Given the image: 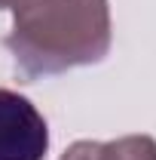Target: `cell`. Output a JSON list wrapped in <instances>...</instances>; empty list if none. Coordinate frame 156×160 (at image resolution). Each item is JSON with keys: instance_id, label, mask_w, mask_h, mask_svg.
I'll return each instance as SVG.
<instances>
[{"instance_id": "obj_2", "label": "cell", "mask_w": 156, "mask_h": 160, "mask_svg": "<svg viewBox=\"0 0 156 160\" xmlns=\"http://www.w3.org/2000/svg\"><path fill=\"white\" fill-rule=\"evenodd\" d=\"M49 151L46 120L31 102L0 89V160H43Z\"/></svg>"}, {"instance_id": "obj_3", "label": "cell", "mask_w": 156, "mask_h": 160, "mask_svg": "<svg viewBox=\"0 0 156 160\" xmlns=\"http://www.w3.org/2000/svg\"><path fill=\"white\" fill-rule=\"evenodd\" d=\"M61 160H156V139L122 136L117 142H74Z\"/></svg>"}, {"instance_id": "obj_1", "label": "cell", "mask_w": 156, "mask_h": 160, "mask_svg": "<svg viewBox=\"0 0 156 160\" xmlns=\"http://www.w3.org/2000/svg\"><path fill=\"white\" fill-rule=\"evenodd\" d=\"M107 0H40L16 12L6 49L25 83L71 68L98 65L110 52Z\"/></svg>"}, {"instance_id": "obj_4", "label": "cell", "mask_w": 156, "mask_h": 160, "mask_svg": "<svg viewBox=\"0 0 156 160\" xmlns=\"http://www.w3.org/2000/svg\"><path fill=\"white\" fill-rule=\"evenodd\" d=\"M40 0H0V9H12V12H25Z\"/></svg>"}]
</instances>
